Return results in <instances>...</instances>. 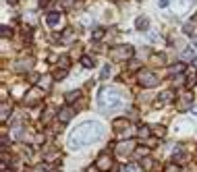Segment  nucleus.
I'll return each instance as SVG.
<instances>
[{
    "instance_id": "21",
    "label": "nucleus",
    "mask_w": 197,
    "mask_h": 172,
    "mask_svg": "<svg viewBox=\"0 0 197 172\" xmlns=\"http://www.w3.org/2000/svg\"><path fill=\"white\" fill-rule=\"evenodd\" d=\"M50 81H52L50 77H46V79H42V81H40V87H44V89H46L48 85H50Z\"/></svg>"
},
{
    "instance_id": "9",
    "label": "nucleus",
    "mask_w": 197,
    "mask_h": 172,
    "mask_svg": "<svg viewBox=\"0 0 197 172\" xmlns=\"http://www.w3.org/2000/svg\"><path fill=\"white\" fill-rule=\"evenodd\" d=\"M191 100H193V96H191L189 91H185L183 96H181V104H178V108H181V110H187V108L191 106Z\"/></svg>"
},
{
    "instance_id": "1",
    "label": "nucleus",
    "mask_w": 197,
    "mask_h": 172,
    "mask_svg": "<svg viewBox=\"0 0 197 172\" xmlns=\"http://www.w3.org/2000/svg\"><path fill=\"white\" fill-rule=\"evenodd\" d=\"M104 135V127L100 123L87 120V123L79 124L75 131L71 133V147H83V145L94 143L95 139H100Z\"/></svg>"
},
{
    "instance_id": "5",
    "label": "nucleus",
    "mask_w": 197,
    "mask_h": 172,
    "mask_svg": "<svg viewBox=\"0 0 197 172\" xmlns=\"http://www.w3.org/2000/svg\"><path fill=\"white\" fill-rule=\"evenodd\" d=\"M73 116H75V108H68V106L58 112V120H60V123H68Z\"/></svg>"
},
{
    "instance_id": "10",
    "label": "nucleus",
    "mask_w": 197,
    "mask_h": 172,
    "mask_svg": "<svg viewBox=\"0 0 197 172\" xmlns=\"http://www.w3.org/2000/svg\"><path fill=\"white\" fill-rule=\"evenodd\" d=\"M172 97H174V93H172V91H164L162 96H160V100H158V106H162V104L170 102V100H172Z\"/></svg>"
},
{
    "instance_id": "12",
    "label": "nucleus",
    "mask_w": 197,
    "mask_h": 172,
    "mask_svg": "<svg viewBox=\"0 0 197 172\" xmlns=\"http://www.w3.org/2000/svg\"><path fill=\"white\" fill-rule=\"evenodd\" d=\"M31 67H33V60H31V58H29V60H21L19 64H17V69H19V71H23V69H31Z\"/></svg>"
},
{
    "instance_id": "16",
    "label": "nucleus",
    "mask_w": 197,
    "mask_h": 172,
    "mask_svg": "<svg viewBox=\"0 0 197 172\" xmlns=\"http://www.w3.org/2000/svg\"><path fill=\"white\" fill-rule=\"evenodd\" d=\"M195 83H197V75L193 73V75H189V79H187V87H193Z\"/></svg>"
},
{
    "instance_id": "13",
    "label": "nucleus",
    "mask_w": 197,
    "mask_h": 172,
    "mask_svg": "<svg viewBox=\"0 0 197 172\" xmlns=\"http://www.w3.org/2000/svg\"><path fill=\"white\" fill-rule=\"evenodd\" d=\"M127 120H125V118H118V120H114V129L116 131H120V129H125V127H127Z\"/></svg>"
},
{
    "instance_id": "20",
    "label": "nucleus",
    "mask_w": 197,
    "mask_h": 172,
    "mask_svg": "<svg viewBox=\"0 0 197 172\" xmlns=\"http://www.w3.org/2000/svg\"><path fill=\"white\" fill-rule=\"evenodd\" d=\"M7 118H8V106L2 104V120H7Z\"/></svg>"
},
{
    "instance_id": "23",
    "label": "nucleus",
    "mask_w": 197,
    "mask_h": 172,
    "mask_svg": "<svg viewBox=\"0 0 197 172\" xmlns=\"http://www.w3.org/2000/svg\"><path fill=\"white\" fill-rule=\"evenodd\" d=\"M83 64H85V67H94V60H91L89 56H85V58H83Z\"/></svg>"
},
{
    "instance_id": "24",
    "label": "nucleus",
    "mask_w": 197,
    "mask_h": 172,
    "mask_svg": "<svg viewBox=\"0 0 197 172\" xmlns=\"http://www.w3.org/2000/svg\"><path fill=\"white\" fill-rule=\"evenodd\" d=\"M64 75H67L64 71H56V73H54V79H64Z\"/></svg>"
},
{
    "instance_id": "26",
    "label": "nucleus",
    "mask_w": 197,
    "mask_h": 172,
    "mask_svg": "<svg viewBox=\"0 0 197 172\" xmlns=\"http://www.w3.org/2000/svg\"><path fill=\"white\" fill-rule=\"evenodd\" d=\"M168 2H170V0H158V6L164 8V6H168Z\"/></svg>"
},
{
    "instance_id": "14",
    "label": "nucleus",
    "mask_w": 197,
    "mask_h": 172,
    "mask_svg": "<svg viewBox=\"0 0 197 172\" xmlns=\"http://www.w3.org/2000/svg\"><path fill=\"white\" fill-rule=\"evenodd\" d=\"M137 29H147V19L145 17H139L137 19Z\"/></svg>"
},
{
    "instance_id": "18",
    "label": "nucleus",
    "mask_w": 197,
    "mask_h": 172,
    "mask_svg": "<svg viewBox=\"0 0 197 172\" xmlns=\"http://www.w3.org/2000/svg\"><path fill=\"white\" fill-rule=\"evenodd\" d=\"M147 135H150V129H147V127H141V129H139V137H147Z\"/></svg>"
},
{
    "instance_id": "27",
    "label": "nucleus",
    "mask_w": 197,
    "mask_h": 172,
    "mask_svg": "<svg viewBox=\"0 0 197 172\" xmlns=\"http://www.w3.org/2000/svg\"><path fill=\"white\" fill-rule=\"evenodd\" d=\"M102 35H104V31H102V29H98V31H95V33H94V37H95V40H100Z\"/></svg>"
},
{
    "instance_id": "4",
    "label": "nucleus",
    "mask_w": 197,
    "mask_h": 172,
    "mask_svg": "<svg viewBox=\"0 0 197 172\" xmlns=\"http://www.w3.org/2000/svg\"><path fill=\"white\" fill-rule=\"evenodd\" d=\"M139 83L143 87H154V85H158V77L151 71H141L139 73Z\"/></svg>"
},
{
    "instance_id": "3",
    "label": "nucleus",
    "mask_w": 197,
    "mask_h": 172,
    "mask_svg": "<svg viewBox=\"0 0 197 172\" xmlns=\"http://www.w3.org/2000/svg\"><path fill=\"white\" fill-rule=\"evenodd\" d=\"M131 54H133L131 46H114V48L110 50V56L114 60H127V58H131Z\"/></svg>"
},
{
    "instance_id": "25",
    "label": "nucleus",
    "mask_w": 197,
    "mask_h": 172,
    "mask_svg": "<svg viewBox=\"0 0 197 172\" xmlns=\"http://www.w3.org/2000/svg\"><path fill=\"white\" fill-rule=\"evenodd\" d=\"M151 164H154V162H151V158H145V160H143V166H145L147 170H150V168H151Z\"/></svg>"
},
{
    "instance_id": "8",
    "label": "nucleus",
    "mask_w": 197,
    "mask_h": 172,
    "mask_svg": "<svg viewBox=\"0 0 197 172\" xmlns=\"http://www.w3.org/2000/svg\"><path fill=\"white\" fill-rule=\"evenodd\" d=\"M135 149V143H120V145H116V156H125V153H131Z\"/></svg>"
},
{
    "instance_id": "22",
    "label": "nucleus",
    "mask_w": 197,
    "mask_h": 172,
    "mask_svg": "<svg viewBox=\"0 0 197 172\" xmlns=\"http://www.w3.org/2000/svg\"><path fill=\"white\" fill-rule=\"evenodd\" d=\"M75 97H79V91H71V93L67 96V100H68V102H73Z\"/></svg>"
},
{
    "instance_id": "2",
    "label": "nucleus",
    "mask_w": 197,
    "mask_h": 172,
    "mask_svg": "<svg viewBox=\"0 0 197 172\" xmlns=\"http://www.w3.org/2000/svg\"><path fill=\"white\" fill-rule=\"evenodd\" d=\"M98 104L102 106V110H118L122 108V96L116 89H102L98 96Z\"/></svg>"
},
{
    "instance_id": "6",
    "label": "nucleus",
    "mask_w": 197,
    "mask_h": 172,
    "mask_svg": "<svg viewBox=\"0 0 197 172\" xmlns=\"http://www.w3.org/2000/svg\"><path fill=\"white\" fill-rule=\"evenodd\" d=\"M95 166H98V168H102V170H110V166H112V158L106 156V153H102V156L98 158V162H95Z\"/></svg>"
},
{
    "instance_id": "29",
    "label": "nucleus",
    "mask_w": 197,
    "mask_h": 172,
    "mask_svg": "<svg viewBox=\"0 0 197 172\" xmlns=\"http://www.w3.org/2000/svg\"><path fill=\"white\" fill-rule=\"evenodd\" d=\"M193 58V52H185V60H191Z\"/></svg>"
},
{
    "instance_id": "11",
    "label": "nucleus",
    "mask_w": 197,
    "mask_h": 172,
    "mask_svg": "<svg viewBox=\"0 0 197 172\" xmlns=\"http://www.w3.org/2000/svg\"><path fill=\"white\" fill-rule=\"evenodd\" d=\"M185 160H187V153H185L183 147L174 149V162H185Z\"/></svg>"
},
{
    "instance_id": "19",
    "label": "nucleus",
    "mask_w": 197,
    "mask_h": 172,
    "mask_svg": "<svg viewBox=\"0 0 197 172\" xmlns=\"http://www.w3.org/2000/svg\"><path fill=\"white\" fill-rule=\"evenodd\" d=\"M183 69H185V64H177V67H172V69H170V75H174V73H181Z\"/></svg>"
},
{
    "instance_id": "28",
    "label": "nucleus",
    "mask_w": 197,
    "mask_h": 172,
    "mask_svg": "<svg viewBox=\"0 0 197 172\" xmlns=\"http://www.w3.org/2000/svg\"><path fill=\"white\" fill-rule=\"evenodd\" d=\"M166 172H178V166H168V168H166Z\"/></svg>"
},
{
    "instance_id": "17",
    "label": "nucleus",
    "mask_w": 197,
    "mask_h": 172,
    "mask_svg": "<svg viewBox=\"0 0 197 172\" xmlns=\"http://www.w3.org/2000/svg\"><path fill=\"white\" fill-rule=\"evenodd\" d=\"M73 35H75V31H73V29H68L67 33H64V41H67V44H68V41H73Z\"/></svg>"
},
{
    "instance_id": "15",
    "label": "nucleus",
    "mask_w": 197,
    "mask_h": 172,
    "mask_svg": "<svg viewBox=\"0 0 197 172\" xmlns=\"http://www.w3.org/2000/svg\"><path fill=\"white\" fill-rule=\"evenodd\" d=\"M110 75H112V69H110L108 64H106V67H104V69H102V79H108Z\"/></svg>"
},
{
    "instance_id": "30",
    "label": "nucleus",
    "mask_w": 197,
    "mask_h": 172,
    "mask_svg": "<svg viewBox=\"0 0 197 172\" xmlns=\"http://www.w3.org/2000/svg\"><path fill=\"white\" fill-rule=\"evenodd\" d=\"M87 172H98V166H91V168H87Z\"/></svg>"
},
{
    "instance_id": "7",
    "label": "nucleus",
    "mask_w": 197,
    "mask_h": 172,
    "mask_svg": "<svg viewBox=\"0 0 197 172\" xmlns=\"http://www.w3.org/2000/svg\"><path fill=\"white\" fill-rule=\"evenodd\" d=\"M62 23H64V19H62V15H58V13H52V15H48V25L50 27H60Z\"/></svg>"
}]
</instances>
